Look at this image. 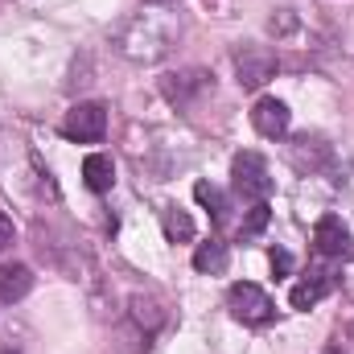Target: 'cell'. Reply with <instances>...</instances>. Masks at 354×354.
I'll list each match as a JSON object with an SVG mask.
<instances>
[{"mask_svg": "<svg viewBox=\"0 0 354 354\" xmlns=\"http://www.w3.org/2000/svg\"><path fill=\"white\" fill-rule=\"evenodd\" d=\"M169 37H174L169 29H157V21L145 17V21H132L120 33V54L132 58V62H157V58L169 54Z\"/></svg>", "mask_w": 354, "mask_h": 354, "instance_id": "obj_1", "label": "cell"}, {"mask_svg": "<svg viewBox=\"0 0 354 354\" xmlns=\"http://www.w3.org/2000/svg\"><path fill=\"white\" fill-rule=\"evenodd\" d=\"M231 185H235V194L243 198V202H268V194H272V174H268V161L260 153H239L235 161H231Z\"/></svg>", "mask_w": 354, "mask_h": 354, "instance_id": "obj_2", "label": "cell"}, {"mask_svg": "<svg viewBox=\"0 0 354 354\" xmlns=\"http://www.w3.org/2000/svg\"><path fill=\"white\" fill-rule=\"evenodd\" d=\"M227 309H231L243 326H268V322L276 317L272 297H268L260 284H248V280L231 284V292H227Z\"/></svg>", "mask_w": 354, "mask_h": 354, "instance_id": "obj_3", "label": "cell"}, {"mask_svg": "<svg viewBox=\"0 0 354 354\" xmlns=\"http://www.w3.org/2000/svg\"><path fill=\"white\" fill-rule=\"evenodd\" d=\"M107 132V107L103 103H75L62 115V136L75 145H95Z\"/></svg>", "mask_w": 354, "mask_h": 354, "instance_id": "obj_4", "label": "cell"}, {"mask_svg": "<svg viewBox=\"0 0 354 354\" xmlns=\"http://www.w3.org/2000/svg\"><path fill=\"white\" fill-rule=\"evenodd\" d=\"M276 71H280V58H276L268 46H239V50H235V75H239V87H248V91L264 87Z\"/></svg>", "mask_w": 354, "mask_h": 354, "instance_id": "obj_5", "label": "cell"}, {"mask_svg": "<svg viewBox=\"0 0 354 354\" xmlns=\"http://www.w3.org/2000/svg\"><path fill=\"white\" fill-rule=\"evenodd\" d=\"M206 91H214V75L210 71H202V66H189V71H174V75H165L161 79V95L177 103V107H189L198 95H206Z\"/></svg>", "mask_w": 354, "mask_h": 354, "instance_id": "obj_6", "label": "cell"}, {"mask_svg": "<svg viewBox=\"0 0 354 354\" xmlns=\"http://www.w3.org/2000/svg\"><path fill=\"white\" fill-rule=\"evenodd\" d=\"M313 248H317L322 256H330V260H354V235H351V227H346L338 214L317 218V227H313Z\"/></svg>", "mask_w": 354, "mask_h": 354, "instance_id": "obj_7", "label": "cell"}, {"mask_svg": "<svg viewBox=\"0 0 354 354\" xmlns=\"http://www.w3.org/2000/svg\"><path fill=\"white\" fill-rule=\"evenodd\" d=\"M252 124H256V132H260V136H268V140H280V136H288L292 111H288V103H284V99H272V95H264V99L252 107Z\"/></svg>", "mask_w": 354, "mask_h": 354, "instance_id": "obj_8", "label": "cell"}, {"mask_svg": "<svg viewBox=\"0 0 354 354\" xmlns=\"http://www.w3.org/2000/svg\"><path fill=\"white\" fill-rule=\"evenodd\" d=\"M288 157H292V165H297L301 174H313V169H322V165L330 161V145H326V136H317V132H301V136L288 145Z\"/></svg>", "mask_w": 354, "mask_h": 354, "instance_id": "obj_9", "label": "cell"}, {"mask_svg": "<svg viewBox=\"0 0 354 354\" xmlns=\"http://www.w3.org/2000/svg\"><path fill=\"white\" fill-rule=\"evenodd\" d=\"M330 288H334V276H330V272H313V276H305V280L288 292V305L305 313V309H313V305H317Z\"/></svg>", "mask_w": 354, "mask_h": 354, "instance_id": "obj_10", "label": "cell"}, {"mask_svg": "<svg viewBox=\"0 0 354 354\" xmlns=\"http://www.w3.org/2000/svg\"><path fill=\"white\" fill-rule=\"evenodd\" d=\"M29 288H33L29 264H0V301H4V305L29 297Z\"/></svg>", "mask_w": 354, "mask_h": 354, "instance_id": "obj_11", "label": "cell"}, {"mask_svg": "<svg viewBox=\"0 0 354 354\" xmlns=\"http://www.w3.org/2000/svg\"><path fill=\"white\" fill-rule=\"evenodd\" d=\"M83 181H87L91 194H107V189L115 185V165H111V157H107V153H91L87 161H83Z\"/></svg>", "mask_w": 354, "mask_h": 354, "instance_id": "obj_12", "label": "cell"}, {"mask_svg": "<svg viewBox=\"0 0 354 354\" xmlns=\"http://www.w3.org/2000/svg\"><path fill=\"white\" fill-rule=\"evenodd\" d=\"M227 264H231V252H227L223 239H206V243H198V252H194V268H198L202 276H218V272H227Z\"/></svg>", "mask_w": 354, "mask_h": 354, "instance_id": "obj_13", "label": "cell"}, {"mask_svg": "<svg viewBox=\"0 0 354 354\" xmlns=\"http://www.w3.org/2000/svg\"><path fill=\"white\" fill-rule=\"evenodd\" d=\"M194 198H198V206H206V210H210V218H214V223H227V218H231V198H227L218 185L198 181V185H194Z\"/></svg>", "mask_w": 354, "mask_h": 354, "instance_id": "obj_14", "label": "cell"}, {"mask_svg": "<svg viewBox=\"0 0 354 354\" xmlns=\"http://www.w3.org/2000/svg\"><path fill=\"white\" fill-rule=\"evenodd\" d=\"M161 227H165V239H169V243L194 239V218H189L185 210H177V206H165V210H161Z\"/></svg>", "mask_w": 354, "mask_h": 354, "instance_id": "obj_15", "label": "cell"}, {"mask_svg": "<svg viewBox=\"0 0 354 354\" xmlns=\"http://www.w3.org/2000/svg\"><path fill=\"white\" fill-rule=\"evenodd\" d=\"M132 317H136L140 326H149V330H157V326L165 322V313L157 309V301H153V297H140V292L132 297Z\"/></svg>", "mask_w": 354, "mask_h": 354, "instance_id": "obj_16", "label": "cell"}, {"mask_svg": "<svg viewBox=\"0 0 354 354\" xmlns=\"http://www.w3.org/2000/svg\"><path fill=\"white\" fill-rule=\"evenodd\" d=\"M268 218H272V210H268V202H256L252 206V214L243 218V227H239V235H260L268 227Z\"/></svg>", "mask_w": 354, "mask_h": 354, "instance_id": "obj_17", "label": "cell"}, {"mask_svg": "<svg viewBox=\"0 0 354 354\" xmlns=\"http://www.w3.org/2000/svg\"><path fill=\"white\" fill-rule=\"evenodd\" d=\"M268 29L276 33V37H284V33H292L297 29V17H292V8H280L272 21H268Z\"/></svg>", "mask_w": 354, "mask_h": 354, "instance_id": "obj_18", "label": "cell"}, {"mask_svg": "<svg viewBox=\"0 0 354 354\" xmlns=\"http://www.w3.org/2000/svg\"><path fill=\"white\" fill-rule=\"evenodd\" d=\"M272 272H276V276H288V272H292V256H288L284 248H272Z\"/></svg>", "mask_w": 354, "mask_h": 354, "instance_id": "obj_19", "label": "cell"}, {"mask_svg": "<svg viewBox=\"0 0 354 354\" xmlns=\"http://www.w3.org/2000/svg\"><path fill=\"white\" fill-rule=\"evenodd\" d=\"M12 239H17V227H12V218H8V214H0V252H4V248H12Z\"/></svg>", "mask_w": 354, "mask_h": 354, "instance_id": "obj_20", "label": "cell"}, {"mask_svg": "<svg viewBox=\"0 0 354 354\" xmlns=\"http://www.w3.org/2000/svg\"><path fill=\"white\" fill-rule=\"evenodd\" d=\"M149 4H169V0H149Z\"/></svg>", "mask_w": 354, "mask_h": 354, "instance_id": "obj_21", "label": "cell"}, {"mask_svg": "<svg viewBox=\"0 0 354 354\" xmlns=\"http://www.w3.org/2000/svg\"><path fill=\"white\" fill-rule=\"evenodd\" d=\"M0 354H17V351H8V346H4V351H0Z\"/></svg>", "mask_w": 354, "mask_h": 354, "instance_id": "obj_22", "label": "cell"}]
</instances>
